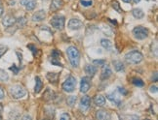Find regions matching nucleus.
<instances>
[{
  "label": "nucleus",
  "mask_w": 158,
  "mask_h": 120,
  "mask_svg": "<svg viewBox=\"0 0 158 120\" xmlns=\"http://www.w3.org/2000/svg\"><path fill=\"white\" fill-rule=\"evenodd\" d=\"M93 63L95 64V65H100V66H103L104 64L105 63V60H94L93 61Z\"/></svg>",
  "instance_id": "obj_32"
},
{
  "label": "nucleus",
  "mask_w": 158,
  "mask_h": 120,
  "mask_svg": "<svg viewBox=\"0 0 158 120\" xmlns=\"http://www.w3.org/2000/svg\"><path fill=\"white\" fill-rule=\"evenodd\" d=\"M133 34L135 38H137L138 40H143L147 37L148 30L143 26H136L133 29Z\"/></svg>",
  "instance_id": "obj_6"
},
{
  "label": "nucleus",
  "mask_w": 158,
  "mask_h": 120,
  "mask_svg": "<svg viewBox=\"0 0 158 120\" xmlns=\"http://www.w3.org/2000/svg\"><path fill=\"white\" fill-rule=\"evenodd\" d=\"M67 53L69 59V62H70L71 66L76 68L79 66V62H80V53H79L77 48L75 47H69L67 49Z\"/></svg>",
  "instance_id": "obj_1"
},
{
  "label": "nucleus",
  "mask_w": 158,
  "mask_h": 120,
  "mask_svg": "<svg viewBox=\"0 0 158 120\" xmlns=\"http://www.w3.org/2000/svg\"><path fill=\"white\" fill-rule=\"evenodd\" d=\"M27 48L31 49V52H32V53H33V54H35V52H37L36 48L34 47V46H32V45H27Z\"/></svg>",
  "instance_id": "obj_35"
},
{
  "label": "nucleus",
  "mask_w": 158,
  "mask_h": 120,
  "mask_svg": "<svg viewBox=\"0 0 158 120\" xmlns=\"http://www.w3.org/2000/svg\"><path fill=\"white\" fill-rule=\"evenodd\" d=\"M17 55L19 56V59H20V62H21V61H22V54H20L19 52H17Z\"/></svg>",
  "instance_id": "obj_42"
},
{
  "label": "nucleus",
  "mask_w": 158,
  "mask_h": 120,
  "mask_svg": "<svg viewBox=\"0 0 158 120\" xmlns=\"http://www.w3.org/2000/svg\"><path fill=\"white\" fill-rule=\"evenodd\" d=\"M96 117H97V119H99V120H106V119L110 118V115L108 112H106V110L101 109V110H98L97 112Z\"/></svg>",
  "instance_id": "obj_15"
},
{
  "label": "nucleus",
  "mask_w": 158,
  "mask_h": 120,
  "mask_svg": "<svg viewBox=\"0 0 158 120\" xmlns=\"http://www.w3.org/2000/svg\"><path fill=\"white\" fill-rule=\"evenodd\" d=\"M4 98V90L1 86H0V100H2Z\"/></svg>",
  "instance_id": "obj_37"
},
{
  "label": "nucleus",
  "mask_w": 158,
  "mask_h": 120,
  "mask_svg": "<svg viewBox=\"0 0 158 120\" xmlns=\"http://www.w3.org/2000/svg\"><path fill=\"white\" fill-rule=\"evenodd\" d=\"M21 4L25 6L29 11L33 10L36 6V3L34 0H21Z\"/></svg>",
  "instance_id": "obj_12"
},
{
  "label": "nucleus",
  "mask_w": 158,
  "mask_h": 120,
  "mask_svg": "<svg viewBox=\"0 0 158 120\" xmlns=\"http://www.w3.org/2000/svg\"><path fill=\"white\" fill-rule=\"evenodd\" d=\"M132 14H133V16L135 17L138 18V20L139 18H143V16H145V13H143V10H141V9H134Z\"/></svg>",
  "instance_id": "obj_23"
},
{
  "label": "nucleus",
  "mask_w": 158,
  "mask_h": 120,
  "mask_svg": "<svg viewBox=\"0 0 158 120\" xmlns=\"http://www.w3.org/2000/svg\"><path fill=\"white\" fill-rule=\"evenodd\" d=\"M46 77H47V80L50 82H53V84H55V82H57L58 80H59V74L58 73H48Z\"/></svg>",
  "instance_id": "obj_21"
},
{
  "label": "nucleus",
  "mask_w": 158,
  "mask_h": 120,
  "mask_svg": "<svg viewBox=\"0 0 158 120\" xmlns=\"http://www.w3.org/2000/svg\"><path fill=\"white\" fill-rule=\"evenodd\" d=\"M51 25H52L54 28L62 30L64 27V24H66V20H64V17L63 16H55L52 17V20L50 21Z\"/></svg>",
  "instance_id": "obj_5"
},
{
  "label": "nucleus",
  "mask_w": 158,
  "mask_h": 120,
  "mask_svg": "<svg viewBox=\"0 0 158 120\" xmlns=\"http://www.w3.org/2000/svg\"><path fill=\"white\" fill-rule=\"evenodd\" d=\"M7 50H8V47H6V46L4 45H0V58L6 53Z\"/></svg>",
  "instance_id": "obj_30"
},
{
  "label": "nucleus",
  "mask_w": 158,
  "mask_h": 120,
  "mask_svg": "<svg viewBox=\"0 0 158 120\" xmlns=\"http://www.w3.org/2000/svg\"><path fill=\"white\" fill-rule=\"evenodd\" d=\"M94 102L98 107H103L105 104V98L103 95H97L94 98Z\"/></svg>",
  "instance_id": "obj_17"
},
{
  "label": "nucleus",
  "mask_w": 158,
  "mask_h": 120,
  "mask_svg": "<svg viewBox=\"0 0 158 120\" xmlns=\"http://www.w3.org/2000/svg\"><path fill=\"white\" fill-rule=\"evenodd\" d=\"M43 87V82L41 81V78L39 77H35V88H34V92L35 93H39Z\"/></svg>",
  "instance_id": "obj_19"
},
{
  "label": "nucleus",
  "mask_w": 158,
  "mask_h": 120,
  "mask_svg": "<svg viewBox=\"0 0 158 120\" xmlns=\"http://www.w3.org/2000/svg\"><path fill=\"white\" fill-rule=\"evenodd\" d=\"M46 17V13L44 10H39L32 16V21H42Z\"/></svg>",
  "instance_id": "obj_14"
},
{
  "label": "nucleus",
  "mask_w": 158,
  "mask_h": 120,
  "mask_svg": "<svg viewBox=\"0 0 158 120\" xmlns=\"http://www.w3.org/2000/svg\"><path fill=\"white\" fill-rule=\"evenodd\" d=\"M114 65V69L117 72H122L124 71V64L121 61H118V60H115V61L112 62Z\"/></svg>",
  "instance_id": "obj_22"
},
{
  "label": "nucleus",
  "mask_w": 158,
  "mask_h": 120,
  "mask_svg": "<svg viewBox=\"0 0 158 120\" xmlns=\"http://www.w3.org/2000/svg\"><path fill=\"white\" fill-rule=\"evenodd\" d=\"M150 92H154V93H156L157 92V87L154 85V86H150Z\"/></svg>",
  "instance_id": "obj_38"
},
{
  "label": "nucleus",
  "mask_w": 158,
  "mask_h": 120,
  "mask_svg": "<svg viewBox=\"0 0 158 120\" xmlns=\"http://www.w3.org/2000/svg\"><path fill=\"white\" fill-rule=\"evenodd\" d=\"M3 112V105L0 103V114Z\"/></svg>",
  "instance_id": "obj_40"
},
{
  "label": "nucleus",
  "mask_w": 158,
  "mask_h": 120,
  "mask_svg": "<svg viewBox=\"0 0 158 120\" xmlns=\"http://www.w3.org/2000/svg\"><path fill=\"white\" fill-rule=\"evenodd\" d=\"M75 86H76V78L72 76H69L62 85L64 91L67 92V93L73 92L74 89H75Z\"/></svg>",
  "instance_id": "obj_3"
},
{
  "label": "nucleus",
  "mask_w": 158,
  "mask_h": 120,
  "mask_svg": "<svg viewBox=\"0 0 158 120\" xmlns=\"http://www.w3.org/2000/svg\"><path fill=\"white\" fill-rule=\"evenodd\" d=\"M143 54L138 50H133V52H130L125 55V60L129 64H139L143 61Z\"/></svg>",
  "instance_id": "obj_2"
},
{
  "label": "nucleus",
  "mask_w": 158,
  "mask_h": 120,
  "mask_svg": "<svg viewBox=\"0 0 158 120\" xmlns=\"http://www.w3.org/2000/svg\"><path fill=\"white\" fill-rule=\"evenodd\" d=\"M103 70H101V81H105L108 80V78L111 76V74H112V72H111V69L109 68V66L108 65H103Z\"/></svg>",
  "instance_id": "obj_11"
},
{
  "label": "nucleus",
  "mask_w": 158,
  "mask_h": 120,
  "mask_svg": "<svg viewBox=\"0 0 158 120\" xmlns=\"http://www.w3.org/2000/svg\"><path fill=\"white\" fill-rule=\"evenodd\" d=\"M63 5H64L63 0H52V4H51L50 10L52 12H55V11L59 10L60 8H62Z\"/></svg>",
  "instance_id": "obj_16"
},
{
  "label": "nucleus",
  "mask_w": 158,
  "mask_h": 120,
  "mask_svg": "<svg viewBox=\"0 0 158 120\" xmlns=\"http://www.w3.org/2000/svg\"><path fill=\"white\" fill-rule=\"evenodd\" d=\"M133 1H134V3H136V4H137V3H139V2H140L141 0H133Z\"/></svg>",
  "instance_id": "obj_44"
},
{
  "label": "nucleus",
  "mask_w": 158,
  "mask_h": 120,
  "mask_svg": "<svg viewBox=\"0 0 158 120\" xmlns=\"http://www.w3.org/2000/svg\"><path fill=\"white\" fill-rule=\"evenodd\" d=\"M91 105V99L89 96H83L80 100V109L82 112H87L90 108Z\"/></svg>",
  "instance_id": "obj_8"
},
{
  "label": "nucleus",
  "mask_w": 158,
  "mask_h": 120,
  "mask_svg": "<svg viewBox=\"0 0 158 120\" xmlns=\"http://www.w3.org/2000/svg\"><path fill=\"white\" fill-rule=\"evenodd\" d=\"M22 119H31V117L29 116V115H26V116L22 117Z\"/></svg>",
  "instance_id": "obj_41"
},
{
  "label": "nucleus",
  "mask_w": 158,
  "mask_h": 120,
  "mask_svg": "<svg viewBox=\"0 0 158 120\" xmlns=\"http://www.w3.org/2000/svg\"><path fill=\"white\" fill-rule=\"evenodd\" d=\"M10 94L14 99H21L26 95V91L21 85H14L10 88Z\"/></svg>",
  "instance_id": "obj_4"
},
{
  "label": "nucleus",
  "mask_w": 158,
  "mask_h": 120,
  "mask_svg": "<svg viewBox=\"0 0 158 120\" xmlns=\"http://www.w3.org/2000/svg\"><path fill=\"white\" fill-rule=\"evenodd\" d=\"M111 6H112V8L114 9V10H116L118 13H122V9L120 8V5H119V3L117 1L111 2Z\"/></svg>",
  "instance_id": "obj_28"
},
{
  "label": "nucleus",
  "mask_w": 158,
  "mask_h": 120,
  "mask_svg": "<svg viewBox=\"0 0 158 120\" xmlns=\"http://www.w3.org/2000/svg\"><path fill=\"white\" fill-rule=\"evenodd\" d=\"M118 91L121 93L122 95H127L128 94V92L125 90V88H123V87H118Z\"/></svg>",
  "instance_id": "obj_36"
},
{
  "label": "nucleus",
  "mask_w": 158,
  "mask_h": 120,
  "mask_svg": "<svg viewBox=\"0 0 158 120\" xmlns=\"http://www.w3.org/2000/svg\"><path fill=\"white\" fill-rule=\"evenodd\" d=\"M82 26H83V22L80 20H78V18H71L68 22V27L72 30L80 29Z\"/></svg>",
  "instance_id": "obj_9"
},
{
  "label": "nucleus",
  "mask_w": 158,
  "mask_h": 120,
  "mask_svg": "<svg viewBox=\"0 0 158 120\" xmlns=\"http://www.w3.org/2000/svg\"><path fill=\"white\" fill-rule=\"evenodd\" d=\"M16 17L14 16H11V15H7L3 17L2 20V24L5 26V27H9V26H12L16 24Z\"/></svg>",
  "instance_id": "obj_10"
},
{
  "label": "nucleus",
  "mask_w": 158,
  "mask_h": 120,
  "mask_svg": "<svg viewBox=\"0 0 158 120\" xmlns=\"http://www.w3.org/2000/svg\"><path fill=\"white\" fill-rule=\"evenodd\" d=\"M9 80V76H8V74L4 71V70H1L0 69V81H2V82H5Z\"/></svg>",
  "instance_id": "obj_24"
},
{
  "label": "nucleus",
  "mask_w": 158,
  "mask_h": 120,
  "mask_svg": "<svg viewBox=\"0 0 158 120\" xmlns=\"http://www.w3.org/2000/svg\"><path fill=\"white\" fill-rule=\"evenodd\" d=\"M76 100H77V97L76 96H70V97H68L67 101V105L69 106V107H73V106L75 105Z\"/></svg>",
  "instance_id": "obj_27"
},
{
  "label": "nucleus",
  "mask_w": 158,
  "mask_h": 120,
  "mask_svg": "<svg viewBox=\"0 0 158 120\" xmlns=\"http://www.w3.org/2000/svg\"><path fill=\"white\" fill-rule=\"evenodd\" d=\"M16 22L18 24L19 26L22 27V26H25V25H26V18H25V17H20V18H18V20L16 21Z\"/></svg>",
  "instance_id": "obj_29"
},
{
  "label": "nucleus",
  "mask_w": 158,
  "mask_h": 120,
  "mask_svg": "<svg viewBox=\"0 0 158 120\" xmlns=\"http://www.w3.org/2000/svg\"><path fill=\"white\" fill-rule=\"evenodd\" d=\"M132 82H133L134 85L139 86V87H142V86L145 85V82H143V81L141 80V78H139V77H134L133 81H132Z\"/></svg>",
  "instance_id": "obj_26"
},
{
  "label": "nucleus",
  "mask_w": 158,
  "mask_h": 120,
  "mask_svg": "<svg viewBox=\"0 0 158 120\" xmlns=\"http://www.w3.org/2000/svg\"><path fill=\"white\" fill-rule=\"evenodd\" d=\"M91 87V80L89 77H82L80 84V92L81 93H87Z\"/></svg>",
  "instance_id": "obj_7"
},
{
  "label": "nucleus",
  "mask_w": 158,
  "mask_h": 120,
  "mask_svg": "<svg viewBox=\"0 0 158 120\" xmlns=\"http://www.w3.org/2000/svg\"><path fill=\"white\" fill-rule=\"evenodd\" d=\"M10 70L13 71V73L15 74V75H18V73H19V68L16 66V65H13L10 67Z\"/></svg>",
  "instance_id": "obj_33"
},
{
  "label": "nucleus",
  "mask_w": 158,
  "mask_h": 120,
  "mask_svg": "<svg viewBox=\"0 0 158 120\" xmlns=\"http://www.w3.org/2000/svg\"><path fill=\"white\" fill-rule=\"evenodd\" d=\"M61 119L62 120H69V119H70V116H69L67 113H63L61 115Z\"/></svg>",
  "instance_id": "obj_34"
},
{
  "label": "nucleus",
  "mask_w": 158,
  "mask_h": 120,
  "mask_svg": "<svg viewBox=\"0 0 158 120\" xmlns=\"http://www.w3.org/2000/svg\"><path fill=\"white\" fill-rule=\"evenodd\" d=\"M45 1H47V0H45Z\"/></svg>",
  "instance_id": "obj_47"
},
{
  "label": "nucleus",
  "mask_w": 158,
  "mask_h": 120,
  "mask_svg": "<svg viewBox=\"0 0 158 120\" xmlns=\"http://www.w3.org/2000/svg\"><path fill=\"white\" fill-rule=\"evenodd\" d=\"M3 12H4V9H3V7H2V6H0V17H2V15H3Z\"/></svg>",
  "instance_id": "obj_39"
},
{
  "label": "nucleus",
  "mask_w": 158,
  "mask_h": 120,
  "mask_svg": "<svg viewBox=\"0 0 158 120\" xmlns=\"http://www.w3.org/2000/svg\"><path fill=\"white\" fill-rule=\"evenodd\" d=\"M60 57V52H58L57 49H54L53 52H52V59H51V62H52V64H54V65H57V66H63V64L59 61V58Z\"/></svg>",
  "instance_id": "obj_13"
},
{
  "label": "nucleus",
  "mask_w": 158,
  "mask_h": 120,
  "mask_svg": "<svg viewBox=\"0 0 158 120\" xmlns=\"http://www.w3.org/2000/svg\"><path fill=\"white\" fill-rule=\"evenodd\" d=\"M2 119V117H1V115H0V120H1Z\"/></svg>",
  "instance_id": "obj_46"
},
{
  "label": "nucleus",
  "mask_w": 158,
  "mask_h": 120,
  "mask_svg": "<svg viewBox=\"0 0 158 120\" xmlns=\"http://www.w3.org/2000/svg\"><path fill=\"white\" fill-rule=\"evenodd\" d=\"M96 72H97V68L94 65H86L85 66V73L87 74L88 76L94 77Z\"/></svg>",
  "instance_id": "obj_18"
},
{
  "label": "nucleus",
  "mask_w": 158,
  "mask_h": 120,
  "mask_svg": "<svg viewBox=\"0 0 158 120\" xmlns=\"http://www.w3.org/2000/svg\"><path fill=\"white\" fill-rule=\"evenodd\" d=\"M122 1L126 2V3H130V2H131V0H122Z\"/></svg>",
  "instance_id": "obj_45"
},
{
  "label": "nucleus",
  "mask_w": 158,
  "mask_h": 120,
  "mask_svg": "<svg viewBox=\"0 0 158 120\" xmlns=\"http://www.w3.org/2000/svg\"><path fill=\"white\" fill-rule=\"evenodd\" d=\"M101 45L103 46L105 49H110L111 46H112L111 42L109 40H108V39H101Z\"/></svg>",
  "instance_id": "obj_25"
},
{
  "label": "nucleus",
  "mask_w": 158,
  "mask_h": 120,
  "mask_svg": "<svg viewBox=\"0 0 158 120\" xmlns=\"http://www.w3.org/2000/svg\"><path fill=\"white\" fill-rule=\"evenodd\" d=\"M80 3H81V5L84 6V7H89V6L93 5L92 0H89V1H86V0H80Z\"/></svg>",
  "instance_id": "obj_31"
},
{
  "label": "nucleus",
  "mask_w": 158,
  "mask_h": 120,
  "mask_svg": "<svg viewBox=\"0 0 158 120\" xmlns=\"http://www.w3.org/2000/svg\"><path fill=\"white\" fill-rule=\"evenodd\" d=\"M106 98H108L109 101H111L112 103H114L116 106H120V104H121V101L119 100V98L114 93L108 94V95H106Z\"/></svg>",
  "instance_id": "obj_20"
},
{
  "label": "nucleus",
  "mask_w": 158,
  "mask_h": 120,
  "mask_svg": "<svg viewBox=\"0 0 158 120\" xmlns=\"http://www.w3.org/2000/svg\"><path fill=\"white\" fill-rule=\"evenodd\" d=\"M154 81H155V82L157 81V73L154 74Z\"/></svg>",
  "instance_id": "obj_43"
}]
</instances>
